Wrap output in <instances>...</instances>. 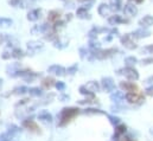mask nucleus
<instances>
[{"label": "nucleus", "mask_w": 153, "mask_h": 141, "mask_svg": "<svg viewBox=\"0 0 153 141\" xmlns=\"http://www.w3.org/2000/svg\"><path fill=\"white\" fill-rule=\"evenodd\" d=\"M79 113H80V109L75 107L63 108L58 117V127H64L65 124H68L75 116L79 115Z\"/></svg>", "instance_id": "1"}, {"label": "nucleus", "mask_w": 153, "mask_h": 141, "mask_svg": "<svg viewBox=\"0 0 153 141\" xmlns=\"http://www.w3.org/2000/svg\"><path fill=\"white\" fill-rule=\"evenodd\" d=\"M126 100L129 102V103H133V104H141L144 101H145V97L142 94H139V93H127L126 94Z\"/></svg>", "instance_id": "2"}, {"label": "nucleus", "mask_w": 153, "mask_h": 141, "mask_svg": "<svg viewBox=\"0 0 153 141\" xmlns=\"http://www.w3.org/2000/svg\"><path fill=\"white\" fill-rule=\"evenodd\" d=\"M120 73H121L122 75H125V77H126V78H128L129 81H136V80L139 78V74H138V71H136L135 69L131 68V66H127V68H125V69L120 70Z\"/></svg>", "instance_id": "3"}, {"label": "nucleus", "mask_w": 153, "mask_h": 141, "mask_svg": "<svg viewBox=\"0 0 153 141\" xmlns=\"http://www.w3.org/2000/svg\"><path fill=\"white\" fill-rule=\"evenodd\" d=\"M48 73L49 74H52V75H56V76H64L65 73H66V70L65 68H63L62 65H51L48 68Z\"/></svg>", "instance_id": "4"}, {"label": "nucleus", "mask_w": 153, "mask_h": 141, "mask_svg": "<svg viewBox=\"0 0 153 141\" xmlns=\"http://www.w3.org/2000/svg\"><path fill=\"white\" fill-rule=\"evenodd\" d=\"M101 86H102L103 90L107 91V93H110V91H113V90L115 89V84H114V82H113V80H112L110 77H105V78H102Z\"/></svg>", "instance_id": "5"}, {"label": "nucleus", "mask_w": 153, "mask_h": 141, "mask_svg": "<svg viewBox=\"0 0 153 141\" xmlns=\"http://www.w3.org/2000/svg\"><path fill=\"white\" fill-rule=\"evenodd\" d=\"M114 52H116V49H108V50H97L95 51V57L99 59H105L108 58L109 56H112Z\"/></svg>", "instance_id": "6"}, {"label": "nucleus", "mask_w": 153, "mask_h": 141, "mask_svg": "<svg viewBox=\"0 0 153 141\" xmlns=\"http://www.w3.org/2000/svg\"><path fill=\"white\" fill-rule=\"evenodd\" d=\"M23 127H25L26 129H29L31 132H35V133H39L40 132L38 124L33 120H30V119H26V120L23 121Z\"/></svg>", "instance_id": "7"}, {"label": "nucleus", "mask_w": 153, "mask_h": 141, "mask_svg": "<svg viewBox=\"0 0 153 141\" xmlns=\"http://www.w3.org/2000/svg\"><path fill=\"white\" fill-rule=\"evenodd\" d=\"M121 43L123 44V46H126V47L129 49V50H133V49L136 47V44H135V42L132 39V36H131V35H126L125 37H122V38H121Z\"/></svg>", "instance_id": "8"}, {"label": "nucleus", "mask_w": 153, "mask_h": 141, "mask_svg": "<svg viewBox=\"0 0 153 141\" xmlns=\"http://www.w3.org/2000/svg\"><path fill=\"white\" fill-rule=\"evenodd\" d=\"M50 31V25L49 24H42V25H37L31 30L32 35H39V33H46Z\"/></svg>", "instance_id": "9"}, {"label": "nucleus", "mask_w": 153, "mask_h": 141, "mask_svg": "<svg viewBox=\"0 0 153 141\" xmlns=\"http://www.w3.org/2000/svg\"><path fill=\"white\" fill-rule=\"evenodd\" d=\"M120 88L127 93H135L138 91V87L133 83V82H121L120 83Z\"/></svg>", "instance_id": "10"}, {"label": "nucleus", "mask_w": 153, "mask_h": 141, "mask_svg": "<svg viewBox=\"0 0 153 141\" xmlns=\"http://www.w3.org/2000/svg\"><path fill=\"white\" fill-rule=\"evenodd\" d=\"M40 17V10H32L27 13V19L30 22H37Z\"/></svg>", "instance_id": "11"}, {"label": "nucleus", "mask_w": 153, "mask_h": 141, "mask_svg": "<svg viewBox=\"0 0 153 141\" xmlns=\"http://www.w3.org/2000/svg\"><path fill=\"white\" fill-rule=\"evenodd\" d=\"M84 87H86L90 93H96V91H99V90H100V84H99L97 82H95V81H90V82H88Z\"/></svg>", "instance_id": "12"}, {"label": "nucleus", "mask_w": 153, "mask_h": 141, "mask_svg": "<svg viewBox=\"0 0 153 141\" xmlns=\"http://www.w3.org/2000/svg\"><path fill=\"white\" fill-rule=\"evenodd\" d=\"M59 17H61V13H59V11H56V10H53V11H50V12H49L48 20H49L50 23H56L57 20H59Z\"/></svg>", "instance_id": "13"}, {"label": "nucleus", "mask_w": 153, "mask_h": 141, "mask_svg": "<svg viewBox=\"0 0 153 141\" xmlns=\"http://www.w3.org/2000/svg\"><path fill=\"white\" fill-rule=\"evenodd\" d=\"M38 119H39L40 121H43V122H51V121H52V115H51L50 113L43 110V112H40V113L38 114Z\"/></svg>", "instance_id": "14"}, {"label": "nucleus", "mask_w": 153, "mask_h": 141, "mask_svg": "<svg viewBox=\"0 0 153 141\" xmlns=\"http://www.w3.org/2000/svg\"><path fill=\"white\" fill-rule=\"evenodd\" d=\"M55 83H56V81L52 77H45L42 81V87L45 88V89H50L52 86H55Z\"/></svg>", "instance_id": "15"}, {"label": "nucleus", "mask_w": 153, "mask_h": 141, "mask_svg": "<svg viewBox=\"0 0 153 141\" xmlns=\"http://www.w3.org/2000/svg\"><path fill=\"white\" fill-rule=\"evenodd\" d=\"M139 24H140L141 26L148 27V26L153 25V17H151V16H146V17H144V18L139 22Z\"/></svg>", "instance_id": "16"}, {"label": "nucleus", "mask_w": 153, "mask_h": 141, "mask_svg": "<svg viewBox=\"0 0 153 141\" xmlns=\"http://www.w3.org/2000/svg\"><path fill=\"white\" fill-rule=\"evenodd\" d=\"M44 45L42 42H29L27 43V47L29 50H32V51H36V50H39L42 49Z\"/></svg>", "instance_id": "17"}, {"label": "nucleus", "mask_w": 153, "mask_h": 141, "mask_svg": "<svg viewBox=\"0 0 153 141\" xmlns=\"http://www.w3.org/2000/svg\"><path fill=\"white\" fill-rule=\"evenodd\" d=\"M19 63H16V64H12V65H9L7 66V73L9 75H12V76H16L18 69H19Z\"/></svg>", "instance_id": "18"}, {"label": "nucleus", "mask_w": 153, "mask_h": 141, "mask_svg": "<svg viewBox=\"0 0 153 141\" xmlns=\"http://www.w3.org/2000/svg\"><path fill=\"white\" fill-rule=\"evenodd\" d=\"M76 16H77L79 18H81V19L89 18V14H88V12H87V9H86V7H81V9H79L77 11H76Z\"/></svg>", "instance_id": "19"}, {"label": "nucleus", "mask_w": 153, "mask_h": 141, "mask_svg": "<svg viewBox=\"0 0 153 141\" xmlns=\"http://www.w3.org/2000/svg\"><path fill=\"white\" fill-rule=\"evenodd\" d=\"M110 99L114 102H120V101H122L125 99V95L121 91H114V94L110 95Z\"/></svg>", "instance_id": "20"}, {"label": "nucleus", "mask_w": 153, "mask_h": 141, "mask_svg": "<svg viewBox=\"0 0 153 141\" xmlns=\"http://www.w3.org/2000/svg\"><path fill=\"white\" fill-rule=\"evenodd\" d=\"M125 132H126V126H125V124H119V126L116 127V129H115L114 139H115V137H119V136H121L122 134H125Z\"/></svg>", "instance_id": "21"}, {"label": "nucleus", "mask_w": 153, "mask_h": 141, "mask_svg": "<svg viewBox=\"0 0 153 141\" xmlns=\"http://www.w3.org/2000/svg\"><path fill=\"white\" fill-rule=\"evenodd\" d=\"M29 94L33 97H39L43 95V91L40 88H31V89H29Z\"/></svg>", "instance_id": "22"}, {"label": "nucleus", "mask_w": 153, "mask_h": 141, "mask_svg": "<svg viewBox=\"0 0 153 141\" xmlns=\"http://www.w3.org/2000/svg\"><path fill=\"white\" fill-rule=\"evenodd\" d=\"M24 56H25V53H24V51L22 49H19V47L13 49V51H12V57L13 58H22Z\"/></svg>", "instance_id": "23"}, {"label": "nucleus", "mask_w": 153, "mask_h": 141, "mask_svg": "<svg viewBox=\"0 0 153 141\" xmlns=\"http://www.w3.org/2000/svg\"><path fill=\"white\" fill-rule=\"evenodd\" d=\"M12 25V20L9 18H0V27H10Z\"/></svg>", "instance_id": "24"}, {"label": "nucleus", "mask_w": 153, "mask_h": 141, "mask_svg": "<svg viewBox=\"0 0 153 141\" xmlns=\"http://www.w3.org/2000/svg\"><path fill=\"white\" fill-rule=\"evenodd\" d=\"M84 114H87V115H95V114H105L103 112H101V110H99V109H94V108H87V109H84V112H83Z\"/></svg>", "instance_id": "25"}, {"label": "nucleus", "mask_w": 153, "mask_h": 141, "mask_svg": "<svg viewBox=\"0 0 153 141\" xmlns=\"http://www.w3.org/2000/svg\"><path fill=\"white\" fill-rule=\"evenodd\" d=\"M125 12L127 13V14H131V16H134L135 13H136V9L133 6V5H131V4H128V5H126V9H125Z\"/></svg>", "instance_id": "26"}, {"label": "nucleus", "mask_w": 153, "mask_h": 141, "mask_svg": "<svg viewBox=\"0 0 153 141\" xmlns=\"http://www.w3.org/2000/svg\"><path fill=\"white\" fill-rule=\"evenodd\" d=\"M99 13L101 14V16H107L108 13H109V7L107 6V5H101L100 7H99Z\"/></svg>", "instance_id": "27"}, {"label": "nucleus", "mask_w": 153, "mask_h": 141, "mask_svg": "<svg viewBox=\"0 0 153 141\" xmlns=\"http://www.w3.org/2000/svg\"><path fill=\"white\" fill-rule=\"evenodd\" d=\"M25 93H29V89L26 87H19L13 90V94H16V95H24Z\"/></svg>", "instance_id": "28"}, {"label": "nucleus", "mask_w": 153, "mask_h": 141, "mask_svg": "<svg viewBox=\"0 0 153 141\" xmlns=\"http://www.w3.org/2000/svg\"><path fill=\"white\" fill-rule=\"evenodd\" d=\"M80 93H81L82 95H86V96H94V93H90L84 86L80 87Z\"/></svg>", "instance_id": "29"}, {"label": "nucleus", "mask_w": 153, "mask_h": 141, "mask_svg": "<svg viewBox=\"0 0 153 141\" xmlns=\"http://www.w3.org/2000/svg\"><path fill=\"white\" fill-rule=\"evenodd\" d=\"M120 22H122V20H121V18L119 16H113L112 18H109V24L110 25H116Z\"/></svg>", "instance_id": "30"}, {"label": "nucleus", "mask_w": 153, "mask_h": 141, "mask_svg": "<svg viewBox=\"0 0 153 141\" xmlns=\"http://www.w3.org/2000/svg\"><path fill=\"white\" fill-rule=\"evenodd\" d=\"M11 134L7 132V133H3V134H0V141H10L11 139Z\"/></svg>", "instance_id": "31"}, {"label": "nucleus", "mask_w": 153, "mask_h": 141, "mask_svg": "<svg viewBox=\"0 0 153 141\" xmlns=\"http://www.w3.org/2000/svg\"><path fill=\"white\" fill-rule=\"evenodd\" d=\"M125 63H126L128 66H131V65H133V64L136 63V58H135V57H127V58L125 59Z\"/></svg>", "instance_id": "32"}, {"label": "nucleus", "mask_w": 153, "mask_h": 141, "mask_svg": "<svg viewBox=\"0 0 153 141\" xmlns=\"http://www.w3.org/2000/svg\"><path fill=\"white\" fill-rule=\"evenodd\" d=\"M55 87H56V89H57L58 91H64V89H65V83H64V82H56V83H55Z\"/></svg>", "instance_id": "33"}, {"label": "nucleus", "mask_w": 153, "mask_h": 141, "mask_svg": "<svg viewBox=\"0 0 153 141\" xmlns=\"http://www.w3.org/2000/svg\"><path fill=\"white\" fill-rule=\"evenodd\" d=\"M149 35V32H147V31H142V30H139V31H136L135 32V36L136 37H147Z\"/></svg>", "instance_id": "34"}, {"label": "nucleus", "mask_w": 153, "mask_h": 141, "mask_svg": "<svg viewBox=\"0 0 153 141\" xmlns=\"http://www.w3.org/2000/svg\"><path fill=\"white\" fill-rule=\"evenodd\" d=\"M68 74H70V75H74L76 71H77V65H72V66H70V68H68Z\"/></svg>", "instance_id": "35"}, {"label": "nucleus", "mask_w": 153, "mask_h": 141, "mask_svg": "<svg viewBox=\"0 0 153 141\" xmlns=\"http://www.w3.org/2000/svg\"><path fill=\"white\" fill-rule=\"evenodd\" d=\"M108 117H109V120H110V122H112L113 124H118V123L120 122V119H119V117H116V116H112V115H109Z\"/></svg>", "instance_id": "36"}, {"label": "nucleus", "mask_w": 153, "mask_h": 141, "mask_svg": "<svg viewBox=\"0 0 153 141\" xmlns=\"http://www.w3.org/2000/svg\"><path fill=\"white\" fill-rule=\"evenodd\" d=\"M18 132V127L17 126H10L9 127V133L11 134V135H13L14 133H17Z\"/></svg>", "instance_id": "37"}, {"label": "nucleus", "mask_w": 153, "mask_h": 141, "mask_svg": "<svg viewBox=\"0 0 153 141\" xmlns=\"http://www.w3.org/2000/svg\"><path fill=\"white\" fill-rule=\"evenodd\" d=\"M20 3H22V0H10L9 1V4L11 5V6H19L20 5Z\"/></svg>", "instance_id": "38"}, {"label": "nucleus", "mask_w": 153, "mask_h": 141, "mask_svg": "<svg viewBox=\"0 0 153 141\" xmlns=\"http://www.w3.org/2000/svg\"><path fill=\"white\" fill-rule=\"evenodd\" d=\"M12 57V53H9L7 51H5L3 55H1V58L3 59H9V58H11Z\"/></svg>", "instance_id": "39"}, {"label": "nucleus", "mask_w": 153, "mask_h": 141, "mask_svg": "<svg viewBox=\"0 0 153 141\" xmlns=\"http://www.w3.org/2000/svg\"><path fill=\"white\" fill-rule=\"evenodd\" d=\"M6 39H7V37H6L4 33H0V45H1Z\"/></svg>", "instance_id": "40"}, {"label": "nucleus", "mask_w": 153, "mask_h": 141, "mask_svg": "<svg viewBox=\"0 0 153 141\" xmlns=\"http://www.w3.org/2000/svg\"><path fill=\"white\" fill-rule=\"evenodd\" d=\"M146 94H147V95H149V96H153V86L146 89Z\"/></svg>", "instance_id": "41"}, {"label": "nucleus", "mask_w": 153, "mask_h": 141, "mask_svg": "<svg viewBox=\"0 0 153 141\" xmlns=\"http://www.w3.org/2000/svg\"><path fill=\"white\" fill-rule=\"evenodd\" d=\"M29 101H30L29 99H25V100H22V101H20L19 103H17L16 106H17V107H18V106H23V104H25V103H29Z\"/></svg>", "instance_id": "42"}, {"label": "nucleus", "mask_w": 153, "mask_h": 141, "mask_svg": "<svg viewBox=\"0 0 153 141\" xmlns=\"http://www.w3.org/2000/svg\"><path fill=\"white\" fill-rule=\"evenodd\" d=\"M59 100H62V101L69 100V96H68V95H61V96H59Z\"/></svg>", "instance_id": "43"}, {"label": "nucleus", "mask_w": 153, "mask_h": 141, "mask_svg": "<svg viewBox=\"0 0 153 141\" xmlns=\"http://www.w3.org/2000/svg\"><path fill=\"white\" fill-rule=\"evenodd\" d=\"M146 50H148V51L153 52V45H151V46H147V47H146Z\"/></svg>", "instance_id": "44"}, {"label": "nucleus", "mask_w": 153, "mask_h": 141, "mask_svg": "<svg viewBox=\"0 0 153 141\" xmlns=\"http://www.w3.org/2000/svg\"><path fill=\"white\" fill-rule=\"evenodd\" d=\"M71 16H72V14H68V16H66V19L70 20V19H71Z\"/></svg>", "instance_id": "45"}, {"label": "nucleus", "mask_w": 153, "mask_h": 141, "mask_svg": "<svg viewBox=\"0 0 153 141\" xmlns=\"http://www.w3.org/2000/svg\"><path fill=\"white\" fill-rule=\"evenodd\" d=\"M1 87H3V80H0V89H1Z\"/></svg>", "instance_id": "46"}, {"label": "nucleus", "mask_w": 153, "mask_h": 141, "mask_svg": "<svg viewBox=\"0 0 153 141\" xmlns=\"http://www.w3.org/2000/svg\"><path fill=\"white\" fill-rule=\"evenodd\" d=\"M136 3H139V4H140V3H142V0H136Z\"/></svg>", "instance_id": "47"}]
</instances>
